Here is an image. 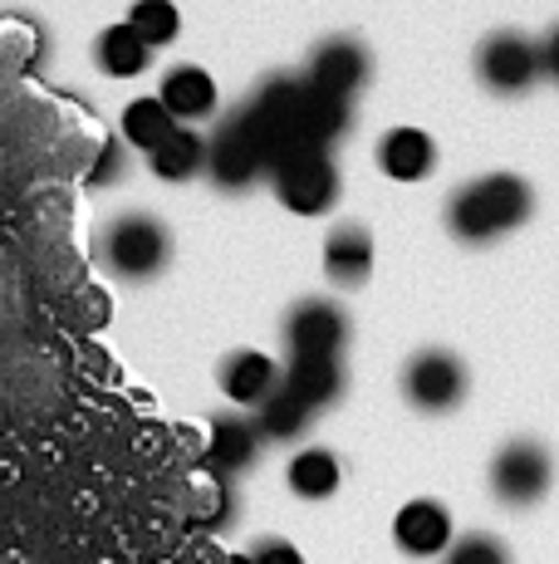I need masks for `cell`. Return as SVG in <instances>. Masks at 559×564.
I'll return each mask as SVG.
<instances>
[{"label":"cell","instance_id":"obj_1","mask_svg":"<svg viewBox=\"0 0 559 564\" xmlns=\"http://www.w3.org/2000/svg\"><path fill=\"white\" fill-rule=\"evenodd\" d=\"M535 212V192L515 172H486V177L467 182L447 197V231L461 246H491L501 236H511L515 226H525Z\"/></svg>","mask_w":559,"mask_h":564},{"label":"cell","instance_id":"obj_2","mask_svg":"<svg viewBox=\"0 0 559 564\" xmlns=\"http://www.w3.org/2000/svg\"><path fill=\"white\" fill-rule=\"evenodd\" d=\"M265 177H271L280 206H289L295 216H325L339 202V167L329 158V148H315V143L289 148V153H280L271 162Z\"/></svg>","mask_w":559,"mask_h":564},{"label":"cell","instance_id":"obj_3","mask_svg":"<svg viewBox=\"0 0 559 564\" xmlns=\"http://www.w3.org/2000/svg\"><path fill=\"white\" fill-rule=\"evenodd\" d=\"M207 172H211V182L226 187V192H245L255 177L271 172V153H265L261 133L251 128L245 108H235L217 133L207 138Z\"/></svg>","mask_w":559,"mask_h":564},{"label":"cell","instance_id":"obj_4","mask_svg":"<svg viewBox=\"0 0 559 564\" xmlns=\"http://www.w3.org/2000/svg\"><path fill=\"white\" fill-rule=\"evenodd\" d=\"M103 256H109L113 275L153 280V275H163V265L172 260V236L157 216L128 212V216H118L109 226V236H103Z\"/></svg>","mask_w":559,"mask_h":564},{"label":"cell","instance_id":"obj_5","mask_svg":"<svg viewBox=\"0 0 559 564\" xmlns=\"http://www.w3.org/2000/svg\"><path fill=\"white\" fill-rule=\"evenodd\" d=\"M476 79L486 84L496 99H520L540 79V40L520 35V30H496L481 40L476 50Z\"/></svg>","mask_w":559,"mask_h":564},{"label":"cell","instance_id":"obj_6","mask_svg":"<svg viewBox=\"0 0 559 564\" xmlns=\"http://www.w3.org/2000/svg\"><path fill=\"white\" fill-rule=\"evenodd\" d=\"M403 398L427 417H442V412L461 408L467 398V364L447 349H423L413 354L403 368Z\"/></svg>","mask_w":559,"mask_h":564},{"label":"cell","instance_id":"obj_7","mask_svg":"<svg viewBox=\"0 0 559 564\" xmlns=\"http://www.w3.org/2000/svg\"><path fill=\"white\" fill-rule=\"evenodd\" d=\"M550 481H555L550 452H545L540 442H530V437L505 442V447L496 452V462H491V491H496L501 506H535V501H545Z\"/></svg>","mask_w":559,"mask_h":564},{"label":"cell","instance_id":"obj_8","mask_svg":"<svg viewBox=\"0 0 559 564\" xmlns=\"http://www.w3.org/2000/svg\"><path fill=\"white\" fill-rule=\"evenodd\" d=\"M353 324L335 300H299L285 314V349L289 359H339Z\"/></svg>","mask_w":559,"mask_h":564},{"label":"cell","instance_id":"obj_9","mask_svg":"<svg viewBox=\"0 0 559 564\" xmlns=\"http://www.w3.org/2000/svg\"><path fill=\"white\" fill-rule=\"evenodd\" d=\"M369 74H373V54L353 35H335L309 54L305 84L319 94H335V99H353V94L369 84Z\"/></svg>","mask_w":559,"mask_h":564},{"label":"cell","instance_id":"obj_10","mask_svg":"<svg viewBox=\"0 0 559 564\" xmlns=\"http://www.w3.org/2000/svg\"><path fill=\"white\" fill-rule=\"evenodd\" d=\"M393 540L403 555L413 560H432V555H447L451 550V516L442 501H407L393 520Z\"/></svg>","mask_w":559,"mask_h":564},{"label":"cell","instance_id":"obj_11","mask_svg":"<svg viewBox=\"0 0 559 564\" xmlns=\"http://www.w3.org/2000/svg\"><path fill=\"white\" fill-rule=\"evenodd\" d=\"M157 104H163L182 128H191V123H201V118L217 113V79H211L201 64H177V69L163 74Z\"/></svg>","mask_w":559,"mask_h":564},{"label":"cell","instance_id":"obj_12","mask_svg":"<svg viewBox=\"0 0 559 564\" xmlns=\"http://www.w3.org/2000/svg\"><path fill=\"white\" fill-rule=\"evenodd\" d=\"M280 388V364L271 354H255V349H241L221 364V393L241 408H261Z\"/></svg>","mask_w":559,"mask_h":564},{"label":"cell","instance_id":"obj_13","mask_svg":"<svg viewBox=\"0 0 559 564\" xmlns=\"http://www.w3.org/2000/svg\"><path fill=\"white\" fill-rule=\"evenodd\" d=\"M261 432L251 417H217L211 422V442H207V462L217 476H241L251 471L261 457Z\"/></svg>","mask_w":559,"mask_h":564},{"label":"cell","instance_id":"obj_14","mask_svg":"<svg viewBox=\"0 0 559 564\" xmlns=\"http://www.w3.org/2000/svg\"><path fill=\"white\" fill-rule=\"evenodd\" d=\"M379 167L393 182H423L437 167V143L423 128H388L379 138Z\"/></svg>","mask_w":559,"mask_h":564},{"label":"cell","instance_id":"obj_15","mask_svg":"<svg viewBox=\"0 0 559 564\" xmlns=\"http://www.w3.org/2000/svg\"><path fill=\"white\" fill-rule=\"evenodd\" d=\"M280 383L289 388V393L299 398L305 408H335L343 398V364L339 359H289L285 368H280Z\"/></svg>","mask_w":559,"mask_h":564},{"label":"cell","instance_id":"obj_16","mask_svg":"<svg viewBox=\"0 0 559 564\" xmlns=\"http://www.w3.org/2000/svg\"><path fill=\"white\" fill-rule=\"evenodd\" d=\"M325 270H329V280L343 285V290L363 285V280L373 275V236L363 231L359 221L329 231V241H325Z\"/></svg>","mask_w":559,"mask_h":564},{"label":"cell","instance_id":"obj_17","mask_svg":"<svg viewBox=\"0 0 559 564\" xmlns=\"http://www.w3.org/2000/svg\"><path fill=\"white\" fill-rule=\"evenodd\" d=\"M349 128H353V99H335V94H319L305 84V99H299V138L315 148H335Z\"/></svg>","mask_w":559,"mask_h":564},{"label":"cell","instance_id":"obj_18","mask_svg":"<svg viewBox=\"0 0 559 564\" xmlns=\"http://www.w3.org/2000/svg\"><path fill=\"white\" fill-rule=\"evenodd\" d=\"M251 422H255V432H261L265 442H299L309 427H315V408H305L285 383H280L275 393L255 408Z\"/></svg>","mask_w":559,"mask_h":564},{"label":"cell","instance_id":"obj_19","mask_svg":"<svg viewBox=\"0 0 559 564\" xmlns=\"http://www.w3.org/2000/svg\"><path fill=\"white\" fill-rule=\"evenodd\" d=\"M147 59H153V50L143 45V40L133 35V25H109L99 40H94V64H99L109 79H133V74L147 69Z\"/></svg>","mask_w":559,"mask_h":564},{"label":"cell","instance_id":"obj_20","mask_svg":"<svg viewBox=\"0 0 559 564\" xmlns=\"http://www.w3.org/2000/svg\"><path fill=\"white\" fill-rule=\"evenodd\" d=\"M285 481H289V491L305 496V501H329V496L339 491L343 471H339V457L329 447H309V452H299V457L289 462Z\"/></svg>","mask_w":559,"mask_h":564},{"label":"cell","instance_id":"obj_21","mask_svg":"<svg viewBox=\"0 0 559 564\" xmlns=\"http://www.w3.org/2000/svg\"><path fill=\"white\" fill-rule=\"evenodd\" d=\"M147 162H153V172L163 182H187V177H197V172H207V138H201L197 128H177L163 148L147 153Z\"/></svg>","mask_w":559,"mask_h":564},{"label":"cell","instance_id":"obj_22","mask_svg":"<svg viewBox=\"0 0 559 564\" xmlns=\"http://www.w3.org/2000/svg\"><path fill=\"white\" fill-rule=\"evenodd\" d=\"M177 118L167 113L163 104H157V94L153 99H133L123 108V143H133V148H143V153H153V148H163L172 133H177Z\"/></svg>","mask_w":559,"mask_h":564},{"label":"cell","instance_id":"obj_23","mask_svg":"<svg viewBox=\"0 0 559 564\" xmlns=\"http://www.w3.org/2000/svg\"><path fill=\"white\" fill-rule=\"evenodd\" d=\"M128 25H133V35L143 40L147 50H163L182 35V10L172 6V0H133Z\"/></svg>","mask_w":559,"mask_h":564},{"label":"cell","instance_id":"obj_24","mask_svg":"<svg viewBox=\"0 0 559 564\" xmlns=\"http://www.w3.org/2000/svg\"><path fill=\"white\" fill-rule=\"evenodd\" d=\"M447 564H511V550L496 535H461L451 540Z\"/></svg>","mask_w":559,"mask_h":564},{"label":"cell","instance_id":"obj_25","mask_svg":"<svg viewBox=\"0 0 559 564\" xmlns=\"http://www.w3.org/2000/svg\"><path fill=\"white\" fill-rule=\"evenodd\" d=\"M10 398H15V403H45L50 393H55V383H50V373L45 368H35V364H10Z\"/></svg>","mask_w":559,"mask_h":564},{"label":"cell","instance_id":"obj_26","mask_svg":"<svg viewBox=\"0 0 559 564\" xmlns=\"http://www.w3.org/2000/svg\"><path fill=\"white\" fill-rule=\"evenodd\" d=\"M245 564H305V555H299L289 540H275V535H265V540H255L251 545V555H245Z\"/></svg>","mask_w":559,"mask_h":564},{"label":"cell","instance_id":"obj_27","mask_svg":"<svg viewBox=\"0 0 559 564\" xmlns=\"http://www.w3.org/2000/svg\"><path fill=\"white\" fill-rule=\"evenodd\" d=\"M118 172H123V143H103V153H99V162H94L89 182L94 187H103V182L118 177Z\"/></svg>","mask_w":559,"mask_h":564},{"label":"cell","instance_id":"obj_28","mask_svg":"<svg viewBox=\"0 0 559 564\" xmlns=\"http://www.w3.org/2000/svg\"><path fill=\"white\" fill-rule=\"evenodd\" d=\"M540 74H545V79H555V84H559V25L540 40Z\"/></svg>","mask_w":559,"mask_h":564},{"label":"cell","instance_id":"obj_29","mask_svg":"<svg viewBox=\"0 0 559 564\" xmlns=\"http://www.w3.org/2000/svg\"><path fill=\"white\" fill-rule=\"evenodd\" d=\"M6 564H35V560H6Z\"/></svg>","mask_w":559,"mask_h":564}]
</instances>
